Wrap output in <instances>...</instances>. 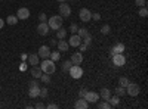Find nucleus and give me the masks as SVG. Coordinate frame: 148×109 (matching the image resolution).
I'll list each match as a JSON object with an SVG mask.
<instances>
[{"label": "nucleus", "mask_w": 148, "mask_h": 109, "mask_svg": "<svg viewBox=\"0 0 148 109\" xmlns=\"http://www.w3.org/2000/svg\"><path fill=\"white\" fill-rule=\"evenodd\" d=\"M40 69L45 72V74H49V75H52L53 74V72H55V62H53V60L52 59H43V62L40 64Z\"/></svg>", "instance_id": "nucleus-1"}, {"label": "nucleus", "mask_w": 148, "mask_h": 109, "mask_svg": "<svg viewBox=\"0 0 148 109\" xmlns=\"http://www.w3.org/2000/svg\"><path fill=\"white\" fill-rule=\"evenodd\" d=\"M62 22H64V18L62 16H61V15H55V16H51V18L47 19V25H49V28H51V30L56 31L58 28L62 27Z\"/></svg>", "instance_id": "nucleus-2"}, {"label": "nucleus", "mask_w": 148, "mask_h": 109, "mask_svg": "<svg viewBox=\"0 0 148 109\" xmlns=\"http://www.w3.org/2000/svg\"><path fill=\"white\" fill-rule=\"evenodd\" d=\"M58 12H59V15L62 18H68L71 15V6L67 2H62L59 5V7H58Z\"/></svg>", "instance_id": "nucleus-3"}, {"label": "nucleus", "mask_w": 148, "mask_h": 109, "mask_svg": "<svg viewBox=\"0 0 148 109\" xmlns=\"http://www.w3.org/2000/svg\"><path fill=\"white\" fill-rule=\"evenodd\" d=\"M141 91V87L138 86V84H135V83H129L127 86H126V93L129 96H132V97H135V96H138Z\"/></svg>", "instance_id": "nucleus-4"}, {"label": "nucleus", "mask_w": 148, "mask_h": 109, "mask_svg": "<svg viewBox=\"0 0 148 109\" xmlns=\"http://www.w3.org/2000/svg\"><path fill=\"white\" fill-rule=\"evenodd\" d=\"M68 72H70V75H71L74 80H79V78H82V75H83V69H82L80 65H73Z\"/></svg>", "instance_id": "nucleus-5"}, {"label": "nucleus", "mask_w": 148, "mask_h": 109, "mask_svg": "<svg viewBox=\"0 0 148 109\" xmlns=\"http://www.w3.org/2000/svg\"><path fill=\"white\" fill-rule=\"evenodd\" d=\"M83 99H86V102H88L89 105H90V103H96L98 100H99V93H96V91H89V90H88V93L84 94Z\"/></svg>", "instance_id": "nucleus-6"}, {"label": "nucleus", "mask_w": 148, "mask_h": 109, "mask_svg": "<svg viewBox=\"0 0 148 109\" xmlns=\"http://www.w3.org/2000/svg\"><path fill=\"white\" fill-rule=\"evenodd\" d=\"M79 16H80V19H82L83 22H89V21L92 19V12H90L89 9L83 7V9L79 10Z\"/></svg>", "instance_id": "nucleus-7"}, {"label": "nucleus", "mask_w": 148, "mask_h": 109, "mask_svg": "<svg viewBox=\"0 0 148 109\" xmlns=\"http://www.w3.org/2000/svg\"><path fill=\"white\" fill-rule=\"evenodd\" d=\"M113 64L116 66H123L126 64V58L123 53H117V55H113Z\"/></svg>", "instance_id": "nucleus-8"}, {"label": "nucleus", "mask_w": 148, "mask_h": 109, "mask_svg": "<svg viewBox=\"0 0 148 109\" xmlns=\"http://www.w3.org/2000/svg\"><path fill=\"white\" fill-rule=\"evenodd\" d=\"M37 55H39V58H42V59H47L49 55H51V47L49 46H40Z\"/></svg>", "instance_id": "nucleus-9"}, {"label": "nucleus", "mask_w": 148, "mask_h": 109, "mask_svg": "<svg viewBox=\"0 0 148 109\" xmlns=\"http://www.w3.org/2000/svg\"><path fill=\"white\" fill-rule=\"evenodd\" d=\"M80 43H82V37L79 34H73L68 40V46H71V47H79Z\"/></svg>", "instance_id": "nucleus-10"}, {"label": "nucleus", "mask_w": 148, "mask_h": 109, "mask_svg": "<svg viewBox=\"0 0 148 109\" xmlns=\"http://www.w3.org/2000/svg\"><path fill=\"white\" fill-rule=\"evenodd\" d=\"M70 60L73 62V65H80V64L83 62V55H82V52H74V53L71 55Z\"/></svg>", "instance_id": "nucleus-11"}, {"label": "nucleus", "mask_w": 148, "mask_h": 109, "mask_svg": "<svg viewBox=\"0 0 148 109\" xmlns=\"http://www.w3.org/2000/svg\"><path fill=\"white\" fill-rule=\"evenodd\" d=\"M49 31H51V28H49L47 22H40L39 25H37V32H39L40 35H46Z\"/></svg>", "instance_id": "nucleus-12"}, {"label": "nucleus", "mask_w": 148, "mask_h": 109, "mask_svg": "<svg viewBox=\"0 0 148 109\" xmlns=\"http://www.w3.org/2000/svg\"><path fill=\"white\" fill-rule=\"evenodd\" d=\"M28 16H30V10L27 7H19L18 9V12H16V18L18 19H22L24 21V19H27Z\"/></svg>", "instance_id": "nucleus-13"}, {"label": "nucleus", "mask_w": 148, "mask_h": 109, "mask_svg": "<svg viewBox=\"0 0 148 109\" xmlns=\"http://www.w3.org/2000/svg\"><path fill=\"white\" fill-rule=\"evenodd\" d=\"M125 52V44L123 43H116L113 47H111V56L117 55V53H123Z\"/></svg>", "instance_id": "nucleus-14"}, {"label": "nucleus", "mask_w": 148, "mask_h": 109, "mask_svg": "<svg viewBox=\"0 0 148 109\" xmlns=\"http://www.w3.org/2000/svg\"><path fill=\"white\" fill-rule=\"evenodd\" d=\"M39 55H28V58H27V64L28 65H31V66H36V65H39L40 62H39Z\"/></svg>", "instance_id": "nucleus-15"}, {"label": "nucleus", "mask_w": 148, "mask_h": 109, "mask_svg": "<svg viewBox=\"0 0 148 109\" xmlns=\"http://www.w3.org/2000/svg\"><path fill=\"white\" fill-rule=\"evenodd\" d=\"M56 47H58L59 52H67L68 50V41H65V39L64 40H59L56 43Z\"/></svg>", "instance_id": "nucleus-16"}, {"label": "nucleus", "mask_w": 148, "mask_h": 109, "mask_svg": "<svg viewBox=\"0 0 148 109\" xmlns=\"http://www.w3.org/2000/svg\"><path fill=\"white\" fill-rule=\"evenodd\" d=\"M110 96H111V91H110V89H107V87H102V89H101V91H99V99L108 100V99H110Z\"/></svg>", "instance_id": "nucleus-17"}, {"label": "nucleus", "mask_w": 148, "mask_h": 109, "mask_svg": "<svg viewBox=\"0 0 148 109\" xmlns=\"http://www.w3.org/2000/svg\"><path fill=\"white\" fill-rule=\"evenodd\" d=\"M74 106H76L77 109H88V108H89V103L86 102V99L80 97V99L76 102V105H74Z\"/></svg>", "instance_id": "nucleus-18"}, {"label": "nucleus", "mask_w": 148, "mask_h": 109, "mask_svg": "<svg viewBox=\"0 0 148 109\" xmlns=\"http://www.w3.org/2000/svg\"><path fill=\"white\" fill-rule=\"evenodd\" d=\"M39 94H40V87H30V90H28V96H30L31 99L39 97Z\"/></svg>", "instance_id": "nucleus-19"}, {"label": "nucleus", "mask_w": 148, "mask_h": 109, "mask_svg": "<svg viewBox=\"0 0 148 109\" xmlns=\"http://www.w3.org/2000/svg\"><path fill=\"white\" fill-rule=\"evenodd\" d=\"M42 74H43V71L40 69V66H33V69H31V75H33V78H40L42 77Z\"/></svg>", "instance_id": "nucleus-20"}, {"label": "nucleus", "mask_w": 148, "mask_h": 109, "mask_svg": "<svg viewBox=\"0 0 148 109\" xmlns=\"http://www.w3.org/2000/svg\"><path fill=\"white\" fill-rule=\"evenodd\" d=\"M65 37H67V30L62 28V27L58 28V30H56V39H58V40H64Z\"/></svg>", "instance_id": "nucleus-21"}, {"label": "nucleus", "mask_w": 148, "mask_h": 109, "mask_svg": "<svg viewBox=\"0 0 148 109\" xmlns=\"http://www.w3.org/2000/svg\"><path fill=\"white\" fill-rule=\"evenodd\" d=\"M108 103L111 105V108H116L119 103H120V99H119V96H110V99H108Z\"/></svg>", "instance_id": "nucleus-22"}, {"label": "nucleus", "mask_w": 148, "mask_h": 109, "mask_svg": "<svg viewBox=\"0 0 148 109\" xmlns=\"http://www.w3.org/2000/svg\"><path fill=\"white\" fill-rule=\"evenodd\" d=\"M18 18H16V15H9L8 16V19H6V22L9 24V25H16V24H18Z\"/></svg>", "instance_id": "nucleus-23"}, {"label": "nucleus", "mask_w": 148, "mask_h": 109, "mask_svg": "<svg viewBox=\"0 0 148 109\" xmlns=\"http://www.w3.org/2000/svg\"><path fill=\"white\" fill-rule=\"evenodd\" d=\"M49 59H52L53 62L56 64L58 60L61 59V52H51V55H49Z\"/></svg>", "instance_id": "nucleus-24"}, {"label": "nucleus", "mask_w": 148, "mask_h": 109, "mask_svg": "<svg viewBox=\"0 0 148 109\" xmlns=\"http://www.w3.org/2000/svg\"><path fill=\"white\" fill-rule=\"evenodd\" d=\"M129 83H130V81H129L126 77H120V78H119V86L123 87V89H126V86H127Z\"/></svg>", "instance_id": "nucleus-25"}, {"label": "nucleus", "mask_w": 148, "mask_h": 109, "mask_svg": "<svg viewBox=\"0 0 148 109\" xmlns=\"http://www.w3.org/2000/svg\"><path fill=\"white\" fill-rule=\"evenodd\" d=\"M71 66H73V62H71V60H68V59H67L65 62L62 64V71H64V72H68Z\"/></svg>", "instance_id": "nucleus-26"}, {"label": "nucleus", "mask_w": 148, "mask_h": 109, "mask_svg": "<svg viewBox=\"0 0 148 109\" xmlns=\"http://www.w3.org/2000/svg\"><path fill=\"white\" fill-rule=\"evenodd\" d=\"M96 103H98V102H96ZM96 106H98V108H99V109H110V108H111V105L108 103V100H104V102H99V103H98Z\"/></svg>", "instance_id": "nucleus-27"}, {"label": "nucleus", "mask_w": 148, "mask_h": 109, "mask_svg": "<svg viewBox=\"0 0 148 109\" xmlns=\"http://www.w3.org/2000/svg\"><path fill=\"white\" fill-rule=\"evenodd\" d=\"M82 43H84L86 46H90L92 44V34H88L86 37H83L82 39Z\"/></svg>", "instance_id": "nucleus-28"}, {"label": "nucleus", "mask_w": 148, "mask_h": 109, "mask_svg": "<svg viewBox=\"0 0 148 109\" xmlns=\"http://www.w3.org/2000/svg\"><path fill=\"white\" fill-rule=\"evenodd\" d=\"M47 94H49L47 89H46V87H40V94H39V97H42V99H46V97H47Z\"/></svg>", "instance_id": "nucleus-29"}, {"label": "nucleus", "mask_w": 148, "mask_h": 109, "mask_svg": "<svg viewBox=\"0 0 148 109\" xmlns=\"http://www.w3.org/2000/svg\"><path fill=\"white\" fill-rule=\"evenodd\" d=\"M77 34H79L80 37L83 39V37H86V35H88V34H90V32H89V30H86V28H79Z\"/></svg>", "instance_id": "nucleus-30"}, {"label": "nucleus", "mask_w": 148, "mask_h": 109, "mask_svg": "<svg viewBox=\"0 0 148 109\" xmlns=\"http://www.w3.org/2000/svg\"><path fill=\"white\" fill-rule=\"evenodd\" d=\"M116 94L119 96V97H120V96H125L126 94V89H123V87H116Z\"/></svg>", "instance_id": "nucleus-31"}, {"label": "nucleus", "mask_w": 148, "mask_h": 109, "mask_svg": "<svg viewBox=\"0 0 148 109\" xmlns=\"http://www.w3.org/2000/svg\"><path fill=\"white\" fill-rule=\"evenodd\" d=\"M147 15H148V10H147V7H145V6L139 7V16H141V18H147Z\"/></svg>", "instance_id": "nucleus-32"}, {"label": "nucleus", "mask_w": 148, "mask_h": 109, "mask_svg": "<svg viewBox=\"0 0 148 109\" xmlns=\"http://www.w3.org/2000/svg\"><path fill=\"white\" fill-rule=\"evenodd\" d=\"M110 31H111V27L108 25V24H105V25L101 27V32L102 34H110Z\"/></svg>", "instance_id": "nucleus-33"}, {"label": "nucleus", "mask_w": 148, "mask_h": 109, "mask_svg": "<svg viewBox=\"0 0 148 109\" xmlns=\"http://www.w3.org/2000/svg\"><path fill=\"white\" fill-rule=\"evenodd\" d=\"M77 31H79V25L77 24H71L70 25V32L71 34H77Z\"/></svg>", "instance_id": "nucleus-34"}, {"label": "nucleus", "mask_w": 148, "mask_h": 109, "mask_svg": "<svg viewBox=\"0 0 148 109\" xmlns=\"http://www.w3.org/2000/svg\"><path fill=\"white\" fill-rule=\"evenodd\" d=\"M40 80L43 81V83H51V75H49V74H45V72H43V74H42V77H40Z\"/></svg>", "instance_id": "nucleus-35"}, {"label": "nucleus", "mask_w": 148, "mask_h": 109, "mask_svg": "<svg viewBox=\"0 0 148 109\" xmlns=\"http://www.w3.org/2000/svg\"><path fill=\"white\" fill-rule=\"evenodd\" d=\"M30 87H40V81H39V78H33L31 83H30Z\"/></svg>", "instance_id": "nucleus-36"}, {"label": "nucleus", "mask_w": 148, "mask_h": 109, "mask_svg": "<svg viewBox=\"0 0 148 109\" xmlns=\"http://www.w3.org/2000/svg\"><path fill=\"white\" fill-rule=\"evenodd\" d=\"M135 3H136L139 7H142V6H145V5H147V0H135Z\"/></svg>", "instance_id": "nucleus-37"}, {"label": "nucleus", "mask_w": 148, "mask_h": 109, "mask_svg": "<svg viewBox=\"0 0 148 109\" xmlns=\"http://www.w3.org/2000/svg\"><path fill=\"white\" fill-rule=\"evenodd\" d=\"M39 21H40V22H47V16H46V14H40V15H39Z\"/></svg>", "instance_id": "nucleus-38"}, {"label": "nucleus", "mask_w": 148, "mask_h": 109, "mask_svg": "<svg viewBox=\"0 0 148 109\" xmlns=\"http://www.w3.org/2000/svg\"><path fill=\"white\" fill-rule=\"evenodd\" d=\"M92 19H93V21H99V19H101V15L98 14V12H95V14H92Z\"/></svg>", "instance_id": "nucleus-39"}, {"label": "nucleus", "mask_w": 148, "mask_h": 109, "mask_svg": "<svg viewBox=\"0 0 148 109\" xmlns=\"http://www.w3.org/2000/svg\"><path fill=\"white\" fill-rule=\"evenodd\" d=\"M86 93H88V90H86V89H80L79 96H80V97H84V94H86Z\"/></svg>", "instance_id": "nucleus-40"}, {"label": "nucleus", "mask_w": 148, "mask_h": 109, "mask_svg": "<svg viewBox=\"0 0 148 109\" xmlns=\"http://www.w3.org/2000/svg\"><path fill=\"white\" fill-rule=\"evenodd\" d=\"M79 47H80V50H82V52H84V50H88V47H89V46H86L84 43H80Z\"/></svg>", "instance_id": "nucleus-41"}, {"label": "nucleus", "mask_w": 148, "mask_h": 109, "mask_svg": "<svg viewBox=\"0 0 148 109\" xmlns=\"http://www.w3.org/2000/svg\"><path fill=\"white\" fill-rule=\"evenodd\" d=\"M46 108H47V109H56V108H58V105H56V103H49Z\"/></svg>", "instance_id": "nucleus-42"}, {"label": "nucleus", "mask_w": 148, "mask_h": 109, "mask_svg": "<svg viewBox=\"0 0 148 109\" xmlns=\"http://www.w3.org/2000/svg\"><path fill=\"white\" fill-rule=\"evenodd\" d=\"M34 108H36V109H43V108H46V106H45V103H37V105H34Z\"/></svg>", "instance_id": "nucleus-43"}, {"label": "nucleus", "mask_w": 148, "mask_h": 109, "mask_svg": "<svg viewBox=\"0 0 148 109\" xmlns=\"http://www.w3.org/2000/svg\"><path fill=\"white\" fill-rule=\"evenodd\" d=\"M56 39H51V41H49V44H51V46H56Z\"/></svg>", "instance_id": "nucleus-44"}, {"label": "nucleus", "mask_w": 148, "mask_h": 109, "mask_svg": "<svg viewBox=\"0 0 148 109\" xmlns=\"http://www.w3.org/2000/svg\"><path fill=\"white\" fill-rule=\"evenodd\" d=\"M19 69H21V71H25V69H27V64H22V65L19 66Z\"/></svg>", "instance_id": "nucleus-45"}, {"label": "nucleus", "mask_w": 148, "mask_h": 109, "mask_svg": "<svg viewBox=\"0 0 148 109\" xmlns=\"http://www.w3.org/2000/svg\"><path fill=\"white\" fill-rule=\"evenodd\" d=\"M3 27H5V21H3L2 18H0V30H2Z\"/></svg>", "instance_id": "nucleus-46"}, {"label": "nucleus", "mask_w": 148, "mask_h": 109, "mask_svg": "<svg viewBox=\"0 0 148 109\" xmlns=\"http://www.w3.org/2000/svg\"><path fill=\"white\" fill-rule=\"evenodd\" d=\"M27 58H28V55H25V53L21 55V59H22V60H27Z\"/></svg>", "instance_id": "nucleus-47"}, {"label": "nucleus", "mask_w": 148, "mask_h": 109, "mask_svg": "<svg viewBox=\"0 0 148 109\" xmlns=\"http://www.w3.org/2000/svg\"><path fill=\"white\" fill-rule=\"evenodd\" d=\"M56 2H59V3H62V2H67V0H56Z\"/></svg>", "instance_id": "nucleus-48"}, {"label": "nucleus", "mask_w": 148, "mask_h": 109, "mask_svg": "<svg viewBox=\"0 0 148 109\" xmlns=\"http://www.w3.org/2000/svg\"><path fill=\"white\" fill-rule=\"evenodd\" d=\"M0 89H2V87H0Z\"/></svg>", "instance_id": "nucleus-49"}]
</instances>
